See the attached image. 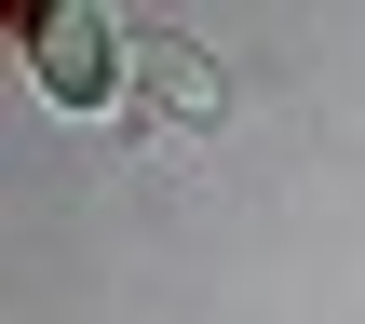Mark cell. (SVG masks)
<instances>
[{
    "mask_svg": "<svg viewBox=\"0 0 365 324\" xmlns=\"http://www.w3.org/2000/svg\"><path fill=\"white\" fill-rule=\"evenodd\" d=\"M27 54H41V95H54V108H108V95L135 81V41H122L108 14H81V0H68V14H27Z\"/></svg>",
    "mask_w": 365,
    "mask_h": 324,
    "instance_id": "6da1fadb",
    "label": "cell"
},
{
    "mask_svg": "<svg viewBox=\"0 0 365 324\" xmlns=\"http://www.w3.org/2000/svg\"><path fill=\"white\" fill-rule=\"evenodd\" d=\"M135 95H149V108H176V122H203V108H217V68H203L190 41H163V27H149V41H135Z\"/></svg>",
    "mask_w": 365,
    "mask_h": 324,
    "instance_id": "7a4b0ae2",
    "label": "cell"
}]
</instances>
